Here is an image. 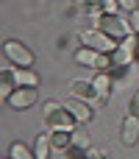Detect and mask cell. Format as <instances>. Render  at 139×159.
<instances>
[{
  "instance_id": "obj_12",
  "label": "cell",
  "mask_w": 139,
  "mask_h": 159,
  "mask_svg": "<svg viewBox=\"0 0 139 159\" xmlns=\"http://www.w3.org/2000/svg\"><path fill=\"white\" fill-rule=\"evenodd\" d=\"M50 148H53L50 134H39V137H36V145H33V154H36V159H47Z\"/></svg>"
},
{
  "instance_id": "obj_6",
  "label": "cell",
  "mask_w": 139,
  "mask_h": 159,
  "mask_svg": "<svg viewBox=\"0 0 139 159\" xmlns=\"http://www.w3.org/2000/svg\"><path fill=\"white\" fill-rule=\"evenodd\" d=\"M120 140H123V145L125 148H134L139 140V115H128L125 120H123V126H120Z\"/></svg>"
},
{
  "instance_id": "obj_16",
  "label": "cell",
  "mask_w": 139,
  "mask_h": 159,
  "mask_svg": "<svg viewBox=\"0 0 139 159\" xmlns=\"http://www.w3.org/2000/svg\"><path fill=\"white\" fill-rule=\"evenodd\" d=\"M50 140H53V148H67L72 143V131H53Z\"/></svg>"
},
{
  "instance_id": "obj_2",
  "label": "cell",
  "mask_w": 139,
  "mask_h": 159,
  "mask_svg": "<svg viewBox=\"0 0 139 159\" xmlns=\"http://www.w3.org/2000/svg\"><path fill=\"white\" fill-rule=\"evenodd\" d=\"M45 117H47V123H50L53 131H70V129H72V120H75L72 112H70L67 106L56 103V101L45 103Z\"/></svg>"
},
{
  "instance_id": "obj_4",
  "label": "cell",
  "mask_w": 139,
  "mask_h": 159,
  "mask_svg": "<svg viewBox=\"0 0 139 159\" xmlns=\"http://www.w3.org/2000/svg\"><path fill=\"white\" fill-rule=\"evenodd\" d=\"M3 53H6V59H8L14 67H31V64H33V53H31L22 42H17V39H8V42L3 45Z\"/></svg>"
},
{
  "instance_id": "obj_1",
  "label": "cell",
  "mask_w": 139,
  "mask_h": 159,
  "mask_svg": "<svg viewBox=\"0 0 139 159\" xmlns=\"http://www.w3.org/2000/svg\"><path fill=\"white\" fill-rule=\"evenodd\" d=\"M98 31H103V34H109V36H114V39H128L131 34H134V28H131V22H125L123 17H117V14H100L98 17Z\"/></svg>"
},
{
  "instance_id": "obj_10",
  "label": "cell",
  "mask_w": 139,
  "mask_h": 159,
  "mask_svg": "<svg viewBox=\"0 0 139 159\" xmlns=\"http://www.w3.org/2000/svg\"><path fill=\"white\" fill-rule=\"evenodd\" d=\"M11 78H14V84L17 87H36V73H31L28 67H17V70H11Z\"/></svg>"
},
{
  "instance_id": "obj_9",
  "label": "cell",
  "mask_w": 139,
  "mask_h": 159,
  "mask_svg": "<svg viewBox=\"0 0 139 159\" xmlns=\"http://www.w3.org/2000/svg\"><path fill=\"white\" fill-rule=\"evenodd\" d=\"M70 92H72V98H78V101L98 98V92H95V84H92V81H72V84H70Z\"/></svg>"
},
{
  "instance_id": "obj_21",
  "label": "cell",
  "mask_w": 139,
  "mask_h": 159,
  "mask_svg": "<svg viewBox=\"0 0 139 159\" xmlns=\"http://www.w3.org/2000/svg\"><path fill=\"white\" fill-rule=\"evenodd\" d=\"M137 64H139V56H137Z\"/></svg>"
},
{
  "instance_id": "obj_17",
  "label": "cell",
  "mask_w": 139,
  "mask_h": 159,
  "mask_svg": "<svg viewBox=\"0 0 139 159\" xmlns=\"http://www.w3.org/2000/svg\"><path fill=\"white\" fill-rule=\"evenodd\" d=\"M128 22H131L134 34H139V8H134V11H128Z\"/></svg>"
},
{
  "instance_id": "obj_3",
  "label": "cell",
  "mask_w": 139,
  "mask_h": 159,
  "mask_svg": "<svg viewBox=\"0 0 139 159\" xmlns=\"http://www.w3.org/2000/svg\"><path fill=\"white\" fill-rule=\"evenodd\" d=\"M81 45L84 48H92L98 53H109V56L120 48L117 39L109 36V34H103V31H81Z\"/></svg>"
},
{
  "instance_id": "obj_15",
  "label": "cell",
  "mask_w": 139,
  "mask_h": 159,
  "mask_svg": "<svg viewBox=\"0 0 139 159\" xmlns=\"http://www.w3.org/2000/svg\"><path fill=\"white\" fill-rule=\"evenodd\" d=\"M8 157H11V159H36V154H31V151H28V145L14 143V145L8 148Z\"/></svg>"
},
{
  "instance_id": "obj_20",
  "label": "cell",
  "mask_w": 139,
  "mask_h": 159,
  "mask_svg": "<svg viewBox=\"0 0 139 159\" xmlns=\"http://www.w3.org/2000/svg\"><path fill=\"white\" fill-rule=\"evenodd\" d=\"M114 6H117V0H103V8H106V11H109V14H114V11H111V8H114Z\"/></svg>"
},
{
  "instance_id": "obj_11",
  "label": "cell",
  "mask_w": 139,
  "mask_h": 159,
  "mask_svg": "<svg viewBox=\"0 0 139 159\" xmlns=\"http://www.w3.org/2000/svg\"><path fill=\"white\" fill-rule=\"evenodd\" d=\"M92 84H95L98 98H100V101H106V98H109V89H111V78H109V73H98V75L92 78Z\"/></svg>"
},
{
  "instance_id": "obj_14",
  "label": "cell",
  "mask_w": 139,
  "mask_h": 159,
  "mask_svg": "<svg viewBox=\"0 0 139 159\" xmlns=\"http://www.w3.org/2000/svg\"><path fill=\"white\" fill-rule=\"evenodd\" d=\"M72 148H78V151H86L89 148V134H86V129H75L72 131V143H70Z\"/></svg>"
},
{
  "instance_id": "obj_8",
  "label": "cell",
  "mask_w": 139,
  "mask_h": 159,
  "mask_svg": "<svg viewBox=\"0 0 139 159\" xmlns=\"http://www.w3.org/2000/svg\"><path fill=\"white\" fill-rule=\"evenodd\" d=\"M64 106H67V109L72 112V117H75L78 123H84V126H86V123L92 120V109H89V106H86L84 101H78V98H72V101H67Z\"/></svg>"
},
{
  "instance_id": "obj_18",
  "label": "cell",
  "mask_w": 139,
  "mask_h": 159,
  "mask_svg": "<svg viewBox=\"0 0 139 159\" xmlns=\"http://www.w3.org/2000/svg\"><path fill=\"white\" fill-rule=\"evenodd\" d=\"M131 115H139V89L134 92V98H131V109H128Z\"/></svg>"
},
{
  "instance_id": "obj_7",
  "label": "cell",
  "mask_w": 139,
  "mask_h": 159,
  "mask_svg": "<svg viewBox=\"0 0 139 159\" xmlns=\"http://www.w3.org/2000/svg\"><path fill=\"white\" fill-rule=\"evenodd\" d=\"M36 103V89L33 87H17L14 95L8 98V106L11 109H31Z\"/></svg>"
},
{
  "instance_id": "obj_22",
  "label": "cell",
  "mask_w": 139,
  "mask_h": 159,
  "mask_svg": "<svg viewBox=\"0 0 139 159\" xmlns=\"http://www.w3.org/2000/svg\"><path fill=\"white\" fill-rule=\"evenodd\" d=\"M8 159H11V157H8Z\"/></svg>"
},
{
  "instance_id": "obj_19",
  "label": "cell",
  "mask_w": 139,
  "mask_h": 159,
  "mask_svg": "<svg viewBox=\"0 0 139 159\" xmlns=\"http://www.w3.org/2000/svg\"><path fill=\"white\" fill-rule=\"evenodd\" d=\"M117 6L125 8V11H134V8H137V0H117Z\"/></svg>"
},
{
  "instance_id": "obj_5",
  "label": "cell",
  "mask_w": 139,
  "mask_h": 159,
  "mask_svg": "<svg viewBox=\"0 0 139 159\" xmlns=\"http://www.w3.org/2000/svg\"><path fill=\"white\" fill-rule=\"evenodd\" d=\"M75 61L100 70V67H109V64H111V56H109V53H98V50H92V48H84V50L75 53Z\"/></svg>"
},
{
  "instance_id": "obj_13",
  "label": "cell",
  "mask_w": 139,
  "mask_h": 159,
  "mask_svg": "<svg viewBox=\"0 0 139 159\" xmlns=\"http://www.w3.org/2000/svg\"><path fill=\"white\" fill-rule=\"evenodd\" d=\"M14 89H17V84H14V78H11V70H3V81H0V95L8 101L11 95H14Z\"/></svg>"
}]
</instances>
